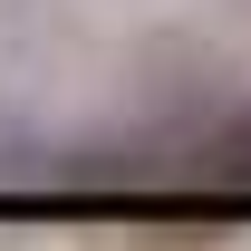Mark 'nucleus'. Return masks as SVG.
Listing matches in <instances>:
<instances>
[{"mask_svg":"<svg viewBox=\"0 0 251 251\" xmlns=\"http://www.w3.org/2000/svg\"><path fill=\"white\" fill-rule=\"evenodd\" d=\"M203 155H213V174H222V184H251V116H242V126H222Z\"/></svg>","mask_w":251,"mask_h":251,"instance_id":"f257e3e1","label":"nucleus"}]
</instances>
